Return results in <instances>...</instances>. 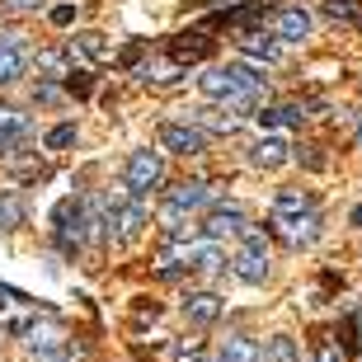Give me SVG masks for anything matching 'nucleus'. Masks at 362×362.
<instances>
[{
	"label": "nucleus",
	"instance_id": "nucleus-1",
	"mask_svg": "<svg viewBox=\"0 0 362 362\" xmlns=\"http://www.w3.org/2000/svg\"><path fill=\"white\" fill-rule=\"evenodd\" d=\"M269 230H278L287 245H315L320 240V202L301 193V188H282L273 193V207H269Z\"/></svg>",
	"mask_w": 362,
	"mask_h": 362
},
{
	"label": "nucleus",
	"instance_id": "nucleus-2",
	"mask_svg": "<svg viewBox=\"0 0 362 362\" xmlns=\"http://www.w3.org/2000/svg\"><path fill=\"white\" fill-rule=\"evenodd\" d=\"M165 184V151L156 146H136L127 160H122V188L127 193H141V198H151L156 188Z\"/></svg>",
	"mask_w": 362,
	"mask_h": 362
},
{
	"label": "nucleus",
	"instance_id": "nucleus-3",
	"mask_svg": "<svg viewBox=\"0 0 362 362\" xmlns=\"http://www.w3.org/2000/svg\"><path fill=\"white\" fill-rule=\"evenodd\" d=\"M207 141H212V136L202 132V127H193L188 118H165L160 127H156V146H160L165 156H202Z\"/></svg>",
	"mask_w": 362,
	"mask_h": 362
},
{
	"label": "nucleus",
	"instance_id": "nucleus-4",
	"mask_svg": "<svg viewBox=\"0 0 362 362\" xmlns=\"http://www.w3.org/2000/svg\"><path fill=\"white\" fill-rule=\"evenodd\" d=\"M245 221H250V216H245L240 202H212V207H207V216H202V240L226 245V240H235V235H240Z\"/></svg>",
	"mask_w": 362,
	"mask_h": 362
},
{
	"label": "nucleus",
	"instance_id": "nucleus-5",
	"mask_svg": "<svg viewBox=\"0 0 362 362\" xmlns=\"http://www.w3.org/2000/svg\"><path fill=\"white\" fill-rule=\"evenodd\" d=\"M28 62H33V52H28V38L19 33V28H5V33H0V85L24 81Z\"/></svg>",
	"mask_w": 362,
	"mask_h": 362
},
{
	"label": "nucleus",
	"instance_id": "nucleus-6",
	"mask_svg": "<svg viewBox=\"0 0 362 362\" xmlns=\"http://www.w3.org/2000/svg\"><path fill=\"white\" fill-rule=\"evenodd\" d=\"M310 28H315V19H310L306 5H282V10H273V19H269V33L278 42H306Z\"/></svg>",
	"mask_w": 362,
	"mask_h": 362
},
{
	"label": "nucleus",
	"instance_id": "nucleus-7",
	"mask_svg": "<svg viewBox=\"0 0 362 362\" xmlns=\"http://www.w3.org/2000/svg\"><path fill=\"white\" fill-rule=\"evenodd\" d=\"M235 52L245 62H259V66H273L282 57V42L273 38L269 28H240V38H235Z\"/></svg>",
	"mask_w": 362,
	"mask_h": 362
},
{
	"label": "nucleus",
	"instance_id": "nucleus-8",
	"mask_svg": "<svg viewBox=\"0 0 362 362\" xmlns=\"http://www.w3.org/2000/svg\"><path fill=\"white\" fill-rule=\"evenodd\" d=\"M245 160H250V170H278V165L292 160V146H287V136L269 132V136H259V141H250Z\"/></svg>",
	"mask_w": 362,
	"mask_h": 362
},
{
	"label": "nucleus",
	"instance_id": "nucleus-9",
	"mask_svg": "<svg viewBox=\"0 0 362 362\" xmlns=\"http://www.w3.org/2000/svg\"><path fill=\"white\" fill-rule=\"evenodd\" d=\"M212 52H216V42L207 38L202 28H188V33L170 38V57H175L179 66H198V62H207Z\"/></svg>",
	"mask_w": 362,
	"mask_h": 362
},
{
	"label": "nucleus",
	"instance_id": "nucleus-10",
	"mask_svg": "<svg viewBox=\"0 0 362 362\" xmlns=\"http://www.w3.org/2000/svg\"><path fill=\"white\" fill-rule=\"evenodd\" d=\"M165 202H175L179 212L193 216L198 207H212V202H216V188L207 184V179H179V184L170 188V198H165Z\"/></svg>",
	"mask_w": 362,
	"mask_h": 362
},
{
	"label": "nucleus",
	"instance_id": "nucleus-11",
	"mask_svg": "<svg viewBox=\"0 0 362 362\" xmlns=\"http://www.w3.org/2000/svg\"><path fill=\"white\" fill-rule=\"evenodd\" d=\"M230 273L250 287H264L269 282V250H255V245H240L235 259H230Z\"/></svg>",
	"mask_w": 362,
	"mask_h": 362
},
{
	"label": "nucleus",
	"instance_id": "nucleus-12",
	"mask_svg": "<svg viewBox=\"0 0 362 362\" xmlns=\"http://www.w3.org/2000/svg\"><path fill=\"white\" fill-rule=\"evenodd\" d=\"M221 310H226V301L216 292H188L184 296V320H193V325H216Z\"/></svg>",
	"mask_w": 362,
	"mask_h": 362
},
{
	"label": "nucleus",
	"instance_id": "nucleus-13",
	"mask_svg": "<svg viewBox=\"0 0 362 362\" xmlns=\"http://www.w3.org/2000/svg\"><path fill=\"white\" fill-rule=\"evenodd\" d=\"M216 362H264V344L250 334H226V344L216 349Z\"/></svg>",
	"mask_w": 362,
	"mask_h": 362
},
{
	"label": "nucleus",
	"instance_id": "nucleus-14",
	"mask_svg": "<svg viewBox=\"0 0 362 362\" xmlns=\"http://www.w3.org/2000/svg\"><path fill=\"white\" fill-rule=\"evenodd\" d=\"M71 71H76V47H47V52H38V76L66 81Z\"/></svg>",
	"mask_w": 362,
	"mask_h": 362
},
{
	"label": "nucleus",
	"instance_id": "nucleus-15",
	"mask_svg": "<svg viewBox=\"0 0 362 362\" xmlns=\"http://www.w3.org/2000/svg\"><path fill=\"white\" fill-rule=\"evenodd\" d=\"M259 127H269V132H282V127H301L306 122V104H273L264 113H255Z\"/></svg>",
	"mask_w": 362,
	"mask_h": 362
},
{
	"label": "nucleus",
	"instance_id": "nucleus-16",
	"mask_svg": "<svg viewBox=\"0 0 362 362\" xmlns=\"http://www.w3.org/2000/svg\"><path fill=\"white\" fill-rule=\"evenodd\" d=\"M24 344H28V353H33V358H42V353H52V349H62V344H66V329H62L57 320H47V325H33Z\"/></svg>",
	"mask_w": 362,
	"mask_h": 362
},
{
	"label": "nucleus",
	"instance_id": "nucleus-17",
	"mask_svg": "<svg viewBox=\"0 0 362 362\" xmlns=\"http://www.w3.org/2000/svg\"><path fill=\"white\" fill-rule=\"evenodd\" d=\"M264 14H269V0H240V5L221 10V24H230V28H255V19H264Z\"/></svg>",
	"mask_w": 362,
	"mask_h": 362
},
{
	"label": "nucleus",
	"instance_id": "nucleus-18",
	"mask_svg": "<svg viewBox=\"0 0 362 362\" xmlns=\"http://www.w3.org/2000/svg\"><path fill=\"white\" fill-rule=\"evenodd\" d=\"M188 269H198V273H221V269H226L221 245H216V240H193V264H188Z\"/></svg>",
	"mask_w": 362,
	"mask_h": 362
},
{
	"label": "nucleus",
	"instance_id": "nucleus-19",
	"mask_svg": "<svg viewBox=\"0 0 362 362\" xmlns=\"http://www.w3.org/2000/svg\"><path fill=\"white\" fill-rule=\"evenodd\" d=\"M264 362H301V353H296V339H292V334H273L269 344H264Z\"/></svg>",
	"mask_w": 362,
	"mask_h": 362
},
{
	"label": "nucleus",
	"instance_id": "nucleus-20",
	"mask_svg": "<svg viewBox=\"0 0 362 362\" xmlns=\"http://www.w3.org/2000/svg\"><path fill=\"white\" fill-rule=\"evenodd\" d=\"M160 230L165 235H193V221H188V212H179L175 202H160Z\"/></svg>",
	"mask_w": 362,
	"mask_h": 362
},
{
	"label": "nucleus",
	"instance_id": "nucleus-21",
	"mask_svg": "<svg viewBox=\"0 0 362 362\" xmlns=\"http://www.w3.org/2000/svg\"><path fill=\"white\" fill-rule=\"evenodd\" d=\"M19 226H24V202L0 198V230H19Z\"/></svg>",
	"mask_w": 362,
	"mask_h": 362
},
{
	"label": "nucleus",
	"instance_id": "nucleus-22",
	"mask_svg": "<svg viewBox=\"0 0 362 362\" xmlns=\"http://www.w3.org/2000/svg\"><path fill=\"white\" fill-rule=\"evenodd\" d=\"M76 136H81V132H76V122H62V127H52V132L42 136V146H47V151H66V146H76Z\"/></svg>",
	"mask_w": 362,
	"mask_h": 362
},
{
	"label": "nucleus",
	"instance_id": "nucleus-23",
	"mask_svg": "<svg viewBox=\"0 0 362 362\" xmlns=\"http://www.w3.org/2000/svg\"><path fill=\"white\" fill-rule=\"evenodd\" d=\"M325 14L339 19V24H353V19L362 14V5H358V0H325Z\"/></svg>",
	"mask_w": 362,
	"mask_h": 362
},
{
	"label": "nucleus",
	"instance_id": "nucleus-24",
	"mask_svg": "<svg viewBox=\"0 0 362 362\" xmlns=\"http://www.w3.org/2000/svg\"><path fill=\"white\" fill-rule=\"evenodd\" d=\"M71 47H81L85 57H108V42H104V33H81V38L71 42Z\"/></svg>",
	"mask_w": 362,
	"mask_h": 362
},
{
	"label": "nucleus",
	"instance_id": "nucleus-25",
	"mask_svg": "<svg viewBox=\"0 0 362 362\" xmlns=\"http://www.w3.org/2000/svg\"><path fill=\"white\" fill-rule=\"evenodd\" d=\"M310 362H344V349H339L334 339H320V344H315V358Z\"/></svg>",
	"mask_w": 362,
	"mask_h": 362
},
{
	"label": "nucleus",
	"instance_id": "nucleus-26",
	"mask_svg": "<svg viewBox=\"0 0 362 362\" xmlns=\"http://www.w3.org/2000/svg\"><path fill=\"white\" fill-rule=\"evenodd\" d=\"M42 0H0V14H38Z\"/></svg>",
	"mask_w": 362,
	"mask_h": 362
},
{
	"label": "nucleus",
	"instance_id": "nucleus-27",
	"mask_svg": "<svg viewBox=\"0 0 362 362\" xmlns=\"http://www.w3.org/2000/svg\"><path fill=\"white\" fill-rule=\"evenodd\" d=\"M47 19H52L57 28H66V24H76V5H71V0H66V5H52V10H47Z\"/></svg>",
	"mask_w": 362,
	"mask_h": 362
},
{
	"label": "nucleus",
	"instance_id": "nucleus-28",
	"mask_svg": "<svg viewBox=\"0 0 362 362\" xmlns=\"http://www.w3.org/2000/svg\"><path fill=\"white\" fill-rule=\"evenodd\" d=\"M296 160L306 165V170H325V156H320V146H301V151H296Z\"/></svg>",
	"mask_w": 362,
	"mask_h": 362
},
{
	"label": "nucleus",
	"instance_id": "nucleus-29",
	"mask_svg": "<svg viewBox=\"0 0 362 362\" xmlns=\"http://www.w3.org/2000/svg\"><path fill=\"white\" fill-rule=\"evenodd\" d=\"M184 362H216V358H212V353H198V349H188V353H184Z\"/></svg>",
	"mask_w": 362,
	"mask_h": 362
},
{
	"label": "nucleus",
	"instance_id": "nucleus-30",
	"mask_svg": "<svg viewBox=\"0 0 362 362\" xmlns=\"http://www.w3.org/2000/svg\"><path fill=\"white\" fill-rule=\"evenodd\" d=\"M207 5H212V10L221 14V10H230V5H240V0H207Z\"/></svg>",
	"mask_w": 362,
	"mask_h": 362
},
{
	"label": "nucleus",
	"instance_id": "nucleus-31",
	"mask_svg": "<svg viewBox=\"0 0 362 362\" xmlns=\"http://www.w3.org/2000/svg\"><path fill=\"white\" fill-rule=\"evenodd\" d=\"M353 329H358V349H362V310L353 315Z\"/></svg>",
	"mask_w": 362,
	"mask_h": 362
},
{
	"label": "nucleus",
	"instance_id": "nucleus-32",
	"mask_svg": "<svg viewBox=\"0 0 362 362\" xmlns=\"http://www.w3.org/2000/svg\"><path fill=\"white\" fill-rule=\"evenodd\" d=\"M349 221H353V226H362V207H353V212H349Z\"/></svg>",
	"mask_w": 362,
	"mask_h": 362
}]
</instances>
